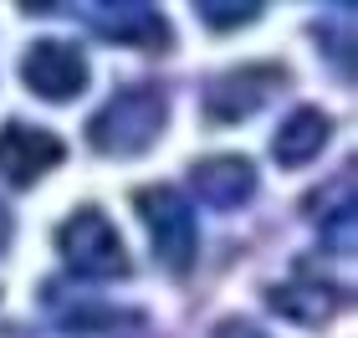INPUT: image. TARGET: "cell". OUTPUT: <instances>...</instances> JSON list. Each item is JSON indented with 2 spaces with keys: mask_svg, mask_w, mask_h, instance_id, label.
<instances>
[{
  "mask_svg": "<svg viewBox=\"0 0 358 338\" xmlns=\"http://www.w3.org/2000/svg\"><path fill=\"white\" fill-rule=\"evenodd\" d=\"M164 123H169V98H164L159 87L138 83V87L113 92V98L92 113L87 139H92L97 154L128 159V154H143V149H149V143L164 134Z\"/></svg>",
  "mask_w": 358,
  "mask_h": 338,
  "instance_id": "1",
  "label": "cell"
},
{
  "mask_svg": "<svg viewBox=\"0 0 358 338\" xmlns=\"http://www.w3.org/2000/svg\"><path fill=\"white\" fill-rule=\"evenodd\" d=\"M134 211H138L143 225H149L159 267L189 272L194 267V246H200V231H194V211L185 205V195L169 190V185H143V190H134Z\"/></svg>",
  "mask_w": 358,
  "mask_h": 338,
  "instance_id": "2",
  "label": "cell"
},
{
  "mask_svg": "<svg viewBox=\"0 0 358 338\" xmlns=\"http://www.w3.org/2000/svg\"><path fill=\"white\" fill-rule=\"evenodd\" d=\"M57 251L67 256L72 272H83V277H128V251H123V236L113 231V220L97 211V205H83L77 216L62 220L57 231Z\"/></svg>",
  "mask_w": 358,
  "mask_h": 338,
  "instance_id": "3",
  "label": "cell"
},
{
  "mask_svg": "<svg viewBox=\"0 0 358 338\" xmlns=\"http://www.w3.org/2000/svg\"><path fill=\"white\" fill-rule=\"evenodd\" d=\"M282 83H287V72L276 67V62H262V67H231V72H220L215 83L205 87V118L210 123H241V118H251Z\"/></svg>",
  "mask_w": 358,
  "mask_h": 338,
  "instance_id": "4",
  "label": "cell"
},
{
  "mask_svg": "<svg viewBox=\"0 0 358 338\" xmlns=\"http://www.w3.org/2000/svg\"><path fill=\"white\" fill-rule=\"evenodd\" d=\"M21 77H26V87L36 92V98L67 103V98H77V92L87 87V57L77 52L72 41L46 36L21 57Z\"/></svg>",
  "mask_w": 358,
  "mask_h": 338,
  "instance_id": "5",
  "label": "cell"
},
{
  "mask_svg": "<svg viewBox=\"0 0 358 338\" xmlns=\"http://www.w3.org/2000/svg\"><path fill=\"white\" fill-rule=\"evenodd\" d=\"M77 21H87L92 31H103L108 41L123 46H143V52H159L169 46V21L143 0H128V6H113V0H97V6H77Z\"/></svg>",
  "mask_w": 358,
  "mask_h": 338,
  "instance_id": "6",
  "label": "cell"
},
{
  "mask_svg": "<svg viewBox=\"0 0 358 338\" xmlns=\"http://www.w3.org/2000/svg\"><path fill=\"white\" fill-rule=\"evenodd\" d=\"M62 139L46 134V128H31V123H6L0 128V180L10 185H36L46 169L62 164Z\"/></svg>",
  "mask_w": 358,
  "mask_h": 338,
  "instance_id": "7",
  "label": "cell"
},
{
  "mask_svg": "<svg viewBox=\"0 0 358 338\" xmlns=\"http://www.w3.org/2000/svg\"><path fill=\"white\" fill-rule=\"evenodd\" d=\"M189 185L210 211H236L256 195V164L246 154H215L189 169Z\"/></svg>",
  "mask_w": 358,
  "mask_h": 338,
  "instance_id": "8",
  "label": "cell"
},
{
  "mask_svg": "<svg viewBox=\"0 0 358 338\" xmlns=\"http://www.w3.org/2000/svg\"><path fill=\"white\" fill-rule=\"evenodd\" d=\"M266 302H271V313H282L302 328H322L338 318L343 293L328 282H276V287H266Z\"/></svg>",
  "mask_w": 358,
  "mask_h": 338,
  "instance_id": "9",
  "label": "cell"
},
{
  "mask_svg": "<svg viewBox=\"0 0 358 338\" xmlns=\"http://www.w3.org/2000/svg\"><path fill=\"white\" fill-rule=\"evenodd\" d=\"M328 139H333V118H328V113H322V108H297L282 128H276L271 154L282 159V164H307V159L322 154Z\"/></svg>",
  "mask_w": 358,
  "mask_h": 338,
  "instance_id": "10",
  "label": "cell"
},
{
  "mask_svg": "<svg viewBox=\"0 0 358 338\" xmlns=\"http://www.w3.org/2000/svg\"><path fill=\"white\" fill-rule=\"evenodd\" d=\"M262 6H241V0H205L200 6V21L215 26V31H231V26H251Z\"/></svg>",
  "mask_w": 358,
  "mask_h": 338,
  "instance_id": "11",
  "label": "cell"
},
{
  "mask_svg": "<svg viewBox=\"0 0 358 338\" xmlns=\"http://www.w3.org/2000/svg\"><path fill=\"white\" fill-rule=\"evenodd\" d=\"M210 338H271V333H262L256 323H246V318H225V323L210 333Z\"/></svg>",
  "mask_w": 358,
  "mask_h": 338,
  "instance_id": "12",
  "label": "cell"
}]
</instances>
